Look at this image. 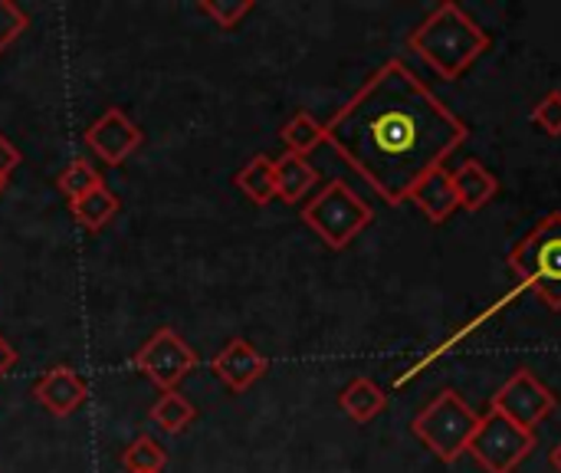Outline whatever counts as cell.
<instances>
[{
	"label": "cell",
	"mask_w": 561,
	"mask_h": 473,
	"mask_svg": "<svg viewBox=\"0 0 561 473\" xmlns=\"http://www.w3.org/2000/svg\"><path fill=\"white\" fill-rule=\"evenodd\" d=\"M490 33L460 3H440L408 36L411 53H417L447 82L460 79L490 49Z\"/></svg>",
	"instance_id": "2"
},
{
	"label": "cell",
	"mask_w": 561,
	"mask_h": 473,
	"mask_svg": "<svg viewBox=\"0 0 561 473\" xmlns=\"http://www.w3.org/2000/svg\"><path fill=\"white\" fill-rule=\"evenodd\" d=\"M467 138L470 125L401 59L375 69L325 122V142L391 207L411 201L421 178L447 168Z\"/></svg>",
	"instance_id": "1"
},
{
	"label": "cell",
	"mask_w": 561,
	"mask_h": 473,
	"mask_svg": "<svg viewBox=\"0 0 561 473\" xmlns=\"http://www.w3.org/2000/svg\"><path fill=\"white\" fill-rule=\"evenodd\" d=\"M16 168H20V151L10 145V138L0 135V188H7V181Z\"/></svg>",
	"instance_id": "25"
},
{
	"label": "cell",
	"mask_w": 561,
	"mask_h": 473,
	"mask_svg": "<svg viewBox=\"0 0 561 473\" xmlns=\"http://www.w3.org/2000/svg\"><path fill=\"white\" fill-rule=\"evenodd\" d=\"M273 181H276L279 201L299 204L319 184V171H316V165H309V158L286 151V155L273 158Z\"/></svg>",
	"instance_id": "14"
},
{
	"label": "cell",
	"mask_w": 561,
	"mask_h": 473,
	"mask_svg": "<svg viewBox=\"0 0 561 473\" xmlns=\"http://www.w3.org/2000/svg\"><path fill=\"white\" fill-rule=\"evenodd\" d=\"M233 184L253 201V204H270L276 198V181H273V158L270 155H253L233 178Z\"/></svg>",
	"instance_id": "17"
},
{
	"label": "cell",
	"mask_w": 561,
	"mask_h": 473,
	"mask_svg": "<svg viewBox=\"0 0 561 473\" xmlns=\"http://www.w3.org/2000/svg\"><path fill=\"white\" fill-rule=\"evenodd\" d=\"M477 425H480V415L454 388H444L440 395H434V402L424 405L411 431L437 461L454 464L467 454Z\"/></svg>",
	"instance_id": "5"
},
{
	"label": "cell",
	"mask_w": 561,
	"mask_h": 473,
	"mask_svg": "<svg viewBox=\"0 0 561 473\" xmlns=\"http://www.w3.org/2000/svg\"><path fill=\"white\" fill-rule=\"evenodd\" d=\"M201 13H207L220 30H233L250 10H253V0H230V3H220V0H201L197 3Z\"/></svg>",
	"instance_id": "22"
},
{
	"label": "cell",
	"mask_w": 561,
	"mask_h": 473,
	"mask_svg": "<svg viewBox=\"0 0 561 473\" xmlns=\"http://www.w3.org/2000/svg\"><path fill=\"white\" fill-rule=\"evenodd\" d=\"M197 365H201L197 352L171 326L151 333V339L131 356V369L141 372L161 392H174L178 382H184Z\"/></svg>",
	"instance_id": "7"
},
{
	"label": "cell",
	"mask_w": 561,
	"mask_h": 473,
	"mask_svg": "<svg viewBox=\"0 0 561 473\" xmlns=\"http://www.w3.org/2000/svg\"><path fill=\"white\" fill-rule=\"evenodd\" d=\"M299 214H302V224H306L329 250H345V247L375 221L371 204H368L352 184H345L342 178L322 184V188L316 191V198H312Z\"/></svg>",
	"instance_id": "4"
},
{
	"label": "cell",
	"mask_w": 561,
	"mask_h": 473,
	"mask_svg": "<svg viewBox=\"0 0 561 473\" xmlns=\"http://www.w3.org/2000/svg\"><path fill=\"white\" fill-rule=\"evenodd\" d=\"M26 26H30V16H26L16 3L0 0V53H3Z\"/></svg>",
	"instance_id": "24"
},
{
	"label": "cell",
	"mask_w": 561,
	"mask_h": 473,
	"mask_svg": "<svg viewBox=\"0 0 561 473\" xmlns=\"http://www.w3.org/2000/svg\"><path fill=\"white\" fill-rule=\"evenodd\" d=\"M411 204L431 221V224H444L460 211L457 201V188H454V171L437 168L427 178L417 181V188L411 191Z\"/></svg>",
	"instance_id": "12"
},
{
	"label": "cell",
	"mask_w": 561,
	"mask_h": 473,
	"mask_svg": "<svg viewBox=\"0 0 561 473\" xmlns=\"http://www.w3.org/2000/svg\"><path fill=\"white\" fill-rule=\"evenodd\" d=\"M454 188H457V201L463 211H483L500 194V178L483 161L467 158L454 171Z\"/></svg>",
	"instance_id": "13"
},
{
	"label": "cell",
	"mask_w": 561,
	"mask_h": 473,
	"mask_svg": "<svg viewBox=\"0 0 561 473\" xmlns=\"http://www.w3.org/2000/svg\"><path fill=\"white\" fill-rule=\"evenodd\" d=\"M168 464V454L164 448L148 438V435H138L125 451H122V468L128 473H161Z\"/></svg>",
	"instance_id": "20"
},
{
	"label": "cell",
	"mask_w": 561,
	"mask_h": 473,
	"mask_svg": "<svg viewBox=\"0 0 561 473\" xmlns=\"http://www.w3.org/2000/svg\"><path fill=\"white\" fill-rule=\"evenodd\" d=\"M339 408L355 425H368V421H375L388 408V395H385V388L378 382H371V379L362 375V379H352L345 385V392L339 395Z\"/></svg>",
	"instance_id": "15"
},
{
	"label": "cell",
	"mask_w": 561,
	"mask_h": 473,
	"mask_svg": "<svg viewBox=\"0 0 561 473\" xmlns=\"http://www.w3.org/2000/svg\"><path fill=\"white\" fill-rule=\"evenodd\" d=\"M533 448H536V435L516 428L510 418L490 408L486 415H480L467 454L486 473H513L533 454Z\"/></svg>",
	"instance_id": "6"
},
{
	"label": "cell",
	"mask_w": 561,
	"mask_h": 473,
	"mask_svg": "<svg viewBox=\"0 0 561 473\" xmlns=\"http://www.w3.org/2000/svg\"><path fill=\"white\" fill-rule=\"evenodd\" d=\"M13 365H16V352H13V346L0 336V379H3Z\"/></svg>",
	"instance_id": "26"
},
{
	"label": "cell",
	"mask_w": 561,
	"mask_h": 473,
	"mask_svg": "<svg viewBox=\"0 0 561 473\" xmlns=\"http://www.w3.org/2000/svg\"><path fill=\"white\" fill-rule=\"evenodd\" d=\"M270 369V359L260 356L247 339H230L214 359H210V372L230 388V392H247L253 388Z\"/></svg>",
	"instance_id": "10"
},
{
	"label": "cell",
	"mask_w": 561,
	"mask_h": 473,
	"mask_svg": "<svg viewBox=\"0 0 561 473\" xmlns=\"http://www.w3.org/2000/svg\"><path fill=\"white\" fill-rule=\"evenodd\" d=\"M105 181H102V174L92 168V161H85V158H76V161H69L59 174H56V188L69 198V201H79V198H85L89 191H95V188H102Z\"/></svg>",
	"instance_id": "21"
},
{
	"label": "cell",
	"mask_w": 561,
	"mask_h": 473,
	"mask_svg": "<svg viewBox=\"0 0 561 473\" xmlns=\"http://www.w3.org/2000/svg\"><path fill=\"white\" fill-rule=\"evenodd\" d=\"M533 125H539L549 138H561V92L552 89L533 105Z\"/></svg>",
	"instance_id": "23"
},
{
	"label": "cell",
	"mask_w": 561,
	"mask_h": 473,
	"mask_svg": "<svg viewBox=\"0 0 561 473\" xmlns=\"http://www.w3.org/2000/svg\"><path fill=\"white\" fill-rule=\"evenodd\" d=\"M118 207H122L118 194H115V191H108L105 184H102V188H95V191H89V194H85V198H79V201H69L72 217H76L85 230H102L105 224H112V221H115V214H118Z\"/></svg>",
	"instance_id": "16"
},
{
	"label": "cell",
	"mask_w": 561,
	"mask_h": 473,
	"mask_svg": "<svg viewBox=\"0 0 561 473\" xmlns=\"http://www.w3.org/2000/svg\"><path fill=\"white\" fill-rule=\"evenodd\" d=\"M510 270L549 309H561V211L542 217L510 254Z\"/></svg>",
	"instance_id": "3"
},
{
	"label": "cell",
	"mask_w": 561,
	"mask_h": 473,
	"mask_svg": "<svg viewBox=\"0 0 561 473\" xmlns=\"http://www.w3.org/2000/svg\"><path fill=\"white\" fill-rule=\"evenodd\" d=\"M148 418H151L164 435H181V431L191 428V421L197 418V408L174 388V392H164V395L151 405Z\"/></svg>",
	"instance_id": "19"
},
{
	"label": "cell",
	"mask_w": 561,
	"mask_h": 473,
	"mask_svg": "<svg viewBox=\"0 0 561 473\" xmlns=\"http://www.w3.org/2000/svg\"><path fill=\"white\" fill-rule=\"evenodd\" d=\"M279 138H283L286 151L306 158L309 151H316V148L325 142V122H319V119L309 115V112H296V115L283 125Z\"/></svg>",
	"instance_id": "18"
},
{
	"label": "cell",
	"mask_w": 561,
	"mask_h": 473,
	"mask_svg": "<svg viewBox=\"0 0 561 473\" xmlns=\"http://www.w3.org/2000/svg\"><path fill=\"white\" fill-rule=\"evenodd\" d=\"M549 461H552V468H556V473H561V441L552 448V454H549Z\"/></svg>",
	"instance_id": "27"
},
{
	"label": "cell",
	"mask_w": 561,
	"mask_h": 473,
	"mask_svg": "<svg viewBox=\"0 0 561 473\" xmlns=\"http://www.w3.org/2000/svg\"><path fill=\"white\" fill-rule=\"evenodd\" d=\"M556 405H559L556 392L542 379H536L529 369H519L503 382V388L493 395L490 408L500 412L503 418H510L516 428L536 435V428L556 412Z\"/></svg>",
	"instance_id": "8"
},
{
	"label": "cell",
	"mask_w": 561,
	"mask_h": 473,
	"mask_svg": "<svg viewBox=\"0 0 561 473\" xmlns=\"http://www.w3.org/2000/svg\"><path fill=\"white\" fill-rule=\"evenodd\" d=\"M0 191H3V188H0Z\"/></svg>",
	"instance_id": "28"
},
{
	"label": "cell",
	"mask_w": 561,
	"mask_h": 473,
	"mask_svg": "<svg viewBox=\"0 0 561 473\" xmlns=\"http://www.w3.org/2000/svg\"><path fill=\"white\" fill-rule=\"evenodd\" d=\"M82 142H85V145L95 151V158H102L108 168H118V165H125V161L141 148L145 132H141L118 105H112V109H105V112L85 128Z\"/></svg>",
	"instance_id": "9"
},
{
	"label": "cell",
	"mask_w": 561,
	"mask_h": 473,
	"mask_svg": "<svg viewBox=\"0 0 561 473\" xmlns=\"http://www.w3.org/2000/svg\"><path fill=\"white\" fill-rule=\"evenodd\" d=\"M33 398L53 415V418H69L76 415L85 398H89V385L85 379H79L69 365H53L49 372H43L33 385Z\"/></svg>",
	"instance_id": "11"
}]
</instances>
